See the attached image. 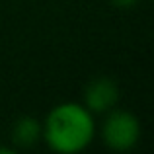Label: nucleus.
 Listing matches in <instances>:
<instances>
[{
  "mask_svg": "<svg viewBox=\"0 0 154 154\" xmlns=\"http://www.w3.org/2000/svg\"><path fill=\"white\" fill-rule=\"evenodd\" d=\"M98 131L94 113L84 103L63 102L41 121V140L57 154H78L92 144Z\"/></svg>",
  "mask_w": 154,
  "mask_h": 154,
  "instance_id": "nucleus-1",
  "label": "nucleus"
},
{
  "mask_svg": "<svg viewBox=\"0 0 154 154\" xmlns=\"http://www.w3.org/2000/svg\"><path fill=\"white\" fill-rule=\"evenodd\" d=\"M140 121L135 113L127 109H109L105 113L102 127H100V137L103 144L115 152H127L135 148L140 140Z\"/></svg>",
  "mask_w": 154,
  "mask_h": 154,
  "instance_id": "nucleus-2",
  "label": "nucleus"
},
{
  "mask_svg": "<svg viewBox=\"0 0 154 154\" xmlns=\"http://www.w3.org/2000/svg\"><path fill=\"white\" fill-rule=\"evenodd\" d=\"M119 102V86L107 76H100L88 82L84 90V105L92 113H107Z\"/></svg>",
  "mask_w": 154,
  "mask_h": 154,
  "instance_id": "nucleus-3",
  "label": "nucleus"
},
{
  "mask_svg": "<svg viewBox=\"0 0 154 154\" xmlns=\"http://www.w3.org/2000/svg\"><path fill=\"white\" fill-rule=\"evenodd\" d=\"M12 140L18 146H33L41 140V121L37 117L23 115L12 127Z\"/></svg>",
  "mask_w": 154,
  "mask_h": 154,
  "instance_id": "nucleus-4",
  "label": "nucleus"
},
{
  "mask_svg": "<svg viewBox=\"0 0 154 154\" xmlns=\"http://www.w3.org/2000/svg\"><path fill=\"white\" fill-rule=\"evenodd\" d=\"M111 2L119 8H131V6H135L139 0H111Z\"/></svg>",
  "mask_w": 154,
  "mask_h": 154,
  "instance_id": "nucleus-5",
  "label": "nucleus"
}]
</instances>
